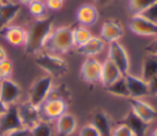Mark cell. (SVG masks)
Wrapping results in <instances>:
<instances>
[{
	"instance_id": "6da1fadb",
	"label": "cell",
	"mask_w": 157,
	"mask_h": 136,
	"mask_svg": "<svg viewBox=\"0 0 157 136\" xmlns=\"http://www.w3.org/2000/svg\"><path fill=\"white\" fill-rule=\"evenodd\" d=\"M53 31V22L49 17L36 20L27 31L25 53L28 55H37L43 50L44 43Z\"/></svg>"
},
{
	"instance_id": "7a4b0ae2",
	"label": "cell",
	"mask_w": 157,
	"mask_h": 136,
	"mask_svg": "<svg viewBox=\"0 0 157 136\" xmlns=\"http://www.w3.org/2000/svg\"><path fill=\"white\" fill-rule=\"evenodd\" d=\"M72 47V28L69 26H61L52 31L44 43L43 50H45L47 53L60 55L70 51Z\"/></svg>"
},
{
	"instance_id": "3957f363",
	"label": "cell",
	"mask_w": 157,
	"mask_h": 136,
	"mask_svg": "<svg viewBox=\"0 0 157 136\" xmlns=\"http://www.w3.org/2000/svg\"><path fill=\"white\" fill-rule=\"evenodd\" d=\"M34 62L47 72L48 76L53 77H60L67 71V64L66 61L56 54L40 51L37 55H34Z\"/></svg>"
},
{
	"instance_id": "277c9868",
	"label": "cell",
	"mask_w": 157,
	"mask_h": 136,
	"mask_svg": "<svg viewBox=\"0 0 157 136\" xmlns=\"http://www.w3.org/2000/svg\"><path fill=\"white\" fill-rule=\"evenodd\" d=\"M53 89V78L48 75L37 78L28 91V103L33 107L40 108Z\"/></svg>"
},
{
	"instance_id": "5b68a950",
	"label": "cell",
	"mask_w": 157,
	"mask_h": 136,
	"mask_svg": "<svg viewBox=\"0 0 157 136\" xmlns=\"http://www.w3.org/2000/svg\"><path fill=\"white\" fill-rule=\"evenodd\" d=\"M108 59L119 69L123 76L130 71V59L126 49L119 42H113L108 44Z\"/></svg>"
},
{
	"instance_id": "8992f818",
	"label": "cell",
	"mask_w": 157,
	"mask_h": 136,
	"mask_svg": "<svg viewBox=\"0 0 157 136\" xmlns=\"http://www.w3.org/2000/svg\"><path fill=\"white\" fill-rule=\"evenodd\" d=\"M129 105H130V110L139 116L142 121H145L146 124H151L156 120L157 118V109L151 105L150 103L145 102L144 99H139V98H129L128 99Z\"/></svg>"
},
{
	"instance_id": "52a82bcc",
	"label": "cell",
	"mask_w": 157,
	"mask_h": 136,
	"mask_svg": "<svg viewBox=\"0 0 157 136\" xmlns=\"http://www.w3.org/2000/svg\"><path fill=\"white\" fill-rule=\"evenodd\" d=\"M67 103L64 98H47L45 102L40 107V113L43 119L45 118L47 121L56 120L60 115L66 113Z\"/></svg>"
},
{
	"instance_id": "ba28073f",
	"label": "cell",
	"mask_w": 157,
	"mask_h": 136,
	"mask_svg": "<svg viewBox=\"0 0 157 136\" xmlns=\"http://www.w3.org/2000/svg\"><path fill=\"white\" fill-rule=\"evenodd\" d=\"M129 29L141 37H157V23H153L141 15H132L129 21Z\"/></svg>"
},
{
	"instance_id": "9c48e42d",
	"label": "cell",
	"mask_w": 157,
	"mask_h": 136,
	"mask_svg": "<svg viewBox=\"0 0 157 136\" xmlns=\"http://www.w3.org/2000/svg\"><path fill=\"white\" fill-rule=\"evenodd\" d=\"M25 127L20 116V111H18V105L13 104V105H9L7 110L5 111L4 115L0 116V132L1 135Z\"/></svg>"
},
{
	"instance_id": "30bf717a",
	"label": "cell",
	"mask_w": 157,
	"mask_h": 136,
	"mask_svg": "<svg viewBox=\"0 0 157 136\" xmlns=\"http://www.w3.org/2000/svg\"><path fill=\"white\" fill-rule=\"evenodd\" d=\"M22 88L17 82L11 78L0 81V99L6 105H13L21 98Z\"/></svg>"
},
{
	"instance_id": "8fae6325",
	"label": "cell",
	"mask_w": 157,
	"mask_h": 136,
	"mask_svg": "<svg viewBox=\"0 0 157 136\" xmlns=\"http://www.w3.org/2000/svg\"><path fill=\"white\" fill-rule=\"evenodd\" d=\"M102 71V62L98 61L96 58H86L81 64L80 76L87 83H96L99 82Z\"/></svg>"
},
{
	"instance_id": "7c38bea8",
	"label": "cell",
	"mask_w": 157,
	"mask_h": 136,
	"mask_svg": "<svg viewBox=\"0 0 157 136\" xmlns=\"http://www.w3.org/2000/svg\"><path fill=\"white\" fill-rule=\"evenodd\" d=\"M124 78H125V82H126V86H128L130 98L141 99V98L150 94L147 81H145L141 77H137L135 75H131V74H126L124 76Z\"/></svg>"
},
{
	"instance_id": "4fadbf2b",
	"label": "cell",
	"mask_w": 157,
	"mask_h": 136,
	"mask_svg": "<svg viewBox=\"0 0 157 136\" xmlns=\"http://www.w3.org/2000/svg\"><path fill=\"white\" fill-rule=\"evenodd\" d=\"M18 111H20V116H21V120H22V124L25 127L32 129L36 124H38L40 120H43L40 108L33 107L28 102L18 105Z\"/></svg>"
},
{
	"instance_id": "5bb4252c",
	"label": "cell",
	"mask_w": 157,
	"mask_h": 136,
	"mask_svg": "<svg viewBox=\"0 0 157 136\" xmlns=\"http://www.w3.org/2000/svg\"><path fill=\"white\" fill-rule=\"evenodd\" d=\"M98 17H99L98 10L92 4L80 5L76 10V20L80 26H83V27L93 26L97 23Z\"/></svg>"
},
{
	"instance_id": "9a60e30c",
	"label": "cell",
	"mask_w": 157,
	"mask_h": 136,
	"mask_svg": "<svg viewBox=\"0 0 157 136\" xmlns=\"http://www.w3.org/2000/svg\"><path fill=\"white\" fill-rule=\"evenodd\" d=\"M0 34L6 39L7 43L15 47H21L25 45L26 43V37H27V31L20 26H13L9 25L6 27L0 28Z\"/></svg>"
},
{
	"instance_id": "2e32d148",
	"label": "cell",
	"mask_w": 157,
	"mask_h": 136,
	"mask_svg": "<svg viewBox=\"0 0 157 136\" xmlns=\"http://www.w3.org/2000/svg\"><path fill=\"white\" fill-rule=\"evenodd\" d=\"M124 36V29L121 25L115 20H107L101 27V38L104 42L113 43L119 42V39Z\"/></svg>"
},
{
	"instance_id": "e0dca14e",
	"label": "cell",
	"mask_w": 157,
	"mask_h": 136,
	"mask_svg": "<svg viewBox=\"0 0 157 136\" xmlns=\"http://www.w3.org/2000/svg\"><path fill=\"white\" fill-rule=\"evenodd\" d=\"M77 129V120L75 115L64 113L55 120V131L59 136H71Z\"/></svg>"
},
{
	"instance_id": "ac0fdd59",
	"label": "cell",
	"mask_w": 157,
	"mask_h": 136,
	"mask_svg": "<svg viewBox=\"0 0 157 136\" xmlns=\"http://www.w3.org/2000/svg\"><path fill=\"white\" fill-rule=\"evenodd\" d=\"M104 48H105V42L101 37L92 36L87 43L78 47L76 50L78 54H81L86 58H96L98 54H101L104 50Z\"/></svg>"
},
{
	"instance_id": "d6986e66",
	"label": "cell",
	"mask_w": 157,
	"mask_h": 136,
	"mask_svg": "<svg viewBox=\"0 0 157 136\" xmlns=\"http://www.w3.org/2000/svg\"><path fill=\"white\" fill-rule=\"evenodd\" d=\"M91 124L97 129V131L99 132L101 136H112V131H113L114 126H113L110 116L105 111H103V110L96 111Z\"/></svg>"
},
{
	"instance_id": "ffe728a7",
	"label": "cell",
	"mask_w": 157,
	"mask_h": 136,
	"mask_svg": "<svg viewBox=\"0 0 157 136\" xmlns=\"http://www.w3.org/2000/svg\"><path fill=\"white\" fill-rule=\"evenodd\" d=\"M123 75L119 71V69L109 60L107 59L103 64H102V71H101V77H99V82L102 83V86L105 88L109 85H112L113 82H115L118 78H120Z\"/></svg>"
},
{
	"instance_id": "44dd1931",
	"label": "cell",
	"mask_w": 157,
	"mask_h": 136,
	"mask_svg": "<svg viewBox=\"0 0 157 136\" xmlns=\"http://www.w3.org/2000/svg\"><path fill=\"white\" fill-rule=\"evenodd\" d=\"M21 10L20 4L15 2H6V4H0V28L6 27L11 25L12 20L18 15Z\"/></svg>"
},
{
	"instance_id": "7402d4cb",
	"label": "cell",
	"mask_w": 157,
	"mask_h": 136,
	"mask_svg": "<svg viewBox=\"0 0 157 136\" xmlns=\"http://www.w3.org/2000/svg\"><path fill=\"white\" fill-rule=\"evenodd\" d=\"M156 76H157V55L152 53H147L142 60L141 78L148 82Z\"/></svg>"
},
{
	"instance_id": "603a6c76",
	"label": "cell",
	"mask_w": 157,
	"mask_h": 136,
	"mask_svg": "<svg viewBox=\"0 0 157 136\" xmlns=\"http://www.w3.org/2000/svg\"><path fill=\"white\" fill-rule=\"evenodd\" d=\"M123 123L130 127V130L134 132L135 136H145L146 135V131L148 129V124H146L145 121H142L131 110L125 115Z\"/></svg>"
},
{
	"instance_id": "cb8c5ba5",
	"label": "cell",
	"mask_w": 157,
	"mask_h": 136,
	"mask_svg": "<svg viewBox=\"0 0 157 136\" xmlns=\"http://www.w3.org/2000/svg\"><path fill=\"white\" fill-rule=\"evenodd\" d=\"M105 91L110 96H114V97H118V98H125V99H129L130 98V94H129L128 86H126V82H125L124 76H121L115 82H113L112 85H109L108 87H105Z\"/></svg>"
},
{
	"instance_id": "d4e9b609",
	"label": "cell",
	"mask_w": 157,
	"mask_h": 136,
	"mask_svg": "<svg viewBox=\"0 0 157 136\" xmlns=\"http://www.w3.org/2000/svg\"><path fill=\"white\" fill-rule=\"evenodd\" d=\"M91 37H92V33L87 27L78 25L77 27L72 28V42H74V47L76 48L87 43L91 39Z\"/></svg>"
},
{
	"instance_id": "484cf974",
	"label": "cell",
	"mask_w": 157,
	"mask_h": 136,
	"mask_svg": "<svg viewBox=\"0 0 157 136\" xmlns=\"http://www.w3.org/2000/svg\"><path fill=\"white\" fill-rule=\"evenodd\" d=\"M31 136H53V127L43 119L31 129Z\"/></svg>"
},
{
	"instance_id": "4316f807",
	"label": "cell",
	"mask_w": 157,
	"mask_h": 136,
	"mask_svg": "<svg viewBox=\"0 0 157 136\" xmlns=\"http://www.w3.org/2000/svg\"><path fill=\"white\" fill-rule=\"evenodd\" d=\"M28 11L36 20H39L45 16L47 6L43 0H34L28 5Z\"/></svg>"
},
{
	"instance_id": "83f0119b",
	"label": "cell",
	"mask_w": 157,
	"mask_h": 136,
	"mask_svg": "<svg viewBox=\"0 0 157 136\" xmlns=\"http://www.w3.org/2000/svg\"><path fill=\"white\" fill-rule=\"evenodd\" d=\"M157 0H129L128 6H129V10L132 12V15H137V13H141L144 10H146L148 6H151Z\"/></svg>"
},
{
	"instance_id": "f1b7e54d",
	"label": "cell",
	"mask_w": 157,
	"mask_h": 136,
	"mask_svg": "<svg viewBox=\"0 0 157 136\" xmlns=\"http://www.w3.org/2000/svg\"><path fill=\"white\" fill-rule=\"evenodd\" d=\"M13 72V64L10 59H5L0 61V81L10 78Z\"/></svg>"
},
{
	"instance_id": "f546056e",
	"label": "cell",
	"mask_w": 157,
	"mask_h": 136,
	"mask_svg": "<svg viewBox=\"0 0 157 136\" xmlns=\"http://www.w3.org/2000/svg\"><path fill=\"white\" fill-rule=\"evenodd\" d=\"M137 15H141L146 20H148L153 23H157V1L153 2L151 6H148L146 10H144L141 13H137Z\"/></svg>"
},
{
	"instance_id": "4dcf8cb0",
	"label": "cell",
	"mask_w": 157,
	"mask_h": 136,
	"mask_svg": "<svg viewBox=\"0 0 157 136\" xmlns=\"http://www.w3.org/2000/svg\"><path fill=\"white\" fill-rule=\"evenodd\" d=\"M112 136H135V135L128 125H125L124 123H120L113 127Z\"/></svg>"
},
{
	"instance_id": "1f68e13d",
	"label": "cell",
	"mask_w": 157,
	"mask_h": 136,
	"mask_svg": "<svg viewBox=\"0 0 157 136\" xmlns=\"http://www.w3.org/2000/svg\"><path fill=\"white\" fill-rule=\"evenodd\" d=\"M78 136H101L99 132L97 131V129L90 123V124H85L80 131H78Z\"/></svg>"
},
{
	"instance_id": "d6a6232c",
	"label": "cell",
	"mask_w": 157,
	"mask_h": 136,
	"mask_svg": "<svg viewBox=\"0 0 157 136\" xmlns=\"http://www.w3.org/2000/svg\"><path fill=\"white\" fill-rule=\"evenodd\" d=\"M44 4L52 11H60L64 6V0H44Z\"/></svg>"
},
{
	"instance_id": "836d02e7",
	"label": "cell",
	"mask_w": 157,
	"mask_h": 136,
	"mask_svg": "<svg viewBox=\"0 0 157 136\" xmlns=\"http://www.w3.org/2000/svg\"><path fill=\"white\" fill-rule=\"evenodd\" d=\"M2 136H31V129H28V127H21V129H17V130L6 132Z\"/></svg>"
},
{
	"instance_id": "e575fe53",
	"label": "cell",
	"mask_w": 157,
	"mask_h": 136,
	"mask_svg": "<svg viewBox=\"0 0 157 136\" xmlns=\"http://www.w3.org/2000/svg\"><path fill=\"white\" fill-rule=\"evenodd\" d=\"M147 83H148L150 94H151V96H157V76L153 77L152 80H150Z\"/></svg>"
},
{
	"instance_id": "d590c367",
	"label": "cell",
	"mask_w": 157,
	"mask_h": 136,
	"mask_svg": "<svg viewBox=\"0 0 157 136\" xmlns=\"http://www.w3.org/2000/svg\"><path fill=\"white\" fill-rule=\"evenodd\" d=\"M145 50H146L147 53H152V54H156V55H157V37H156V39H155L153 42H151V43L145 48Z\"/></svg>"
},
{
	"instance_id": "8d00e7d4",
	"label": "cell",
	"mask_w": 157,
	"mask_h": 136,
	"mask_svg": "<svg viewBox=\"0 0 157 136\" xmlns=\"http://www.w3.org/2000/svg\"><path fill=\"white\" fill-rule=\"evenodd\" d=\"M7 108H9V105H6V104L0 99V116L5 114V111L7 110Z\"/></svg>"
},
{
	"instance_id": "74e56055",
	"label": "cell",
	"mask_w": 157,
	"mask_h": 136,
	"mask_svg": "<svg viewBox=\"0 0 157 136\" xmlns=\"http://www.w3.org/2000/svg\"><path fill=\"white\" fill-rule=\"evenodd\" d=\"M5 59H7V54H6L5 49L0 45V61H2V60H5Z\"/></svg>"
},
{
	"instance_id": "f35d334b",
	"label": "cell",
	"mask_w": 157,
	"mask_h": 136,
	"mask_svg": "<svg viewBox=\"0 0 157 136\" xmlns=\"http://www.w3.org/2000/svg\"><path fill=\"white\" fill-rule=\"evenodd\" d=\"M94 1H96L98 5H102V6H104V5H108V4H109L112 0H94Z\"/></svg>"
},
{
	"instance_id": "ab89813d",
	"label": "cell",
	"mask_w": 157,
	"mask_h": 136,
	"mask_svg": "<svg viewBox=\"0 0 157 136\" xmlns=\"http://www.w3.org/2000/svg\"><path fill=\"white\" fill-rule=\"evenodd\" d=\"M32 1H34V0H18V2H20V5H26V6H28Z\"/></svg>"
},
{
	"instance_id": "60d3db41",
	"label": "cell",
	"mask_w": 157,
	"mask_h": 136,
	"mask_svg": "<svg viewBox=\"0 0 157 136\" xmlns=\"http://www.w3.org/2000/svg\"><path fill=\"white\" fill-rule=\"evenodd\" d=\"M151 136H157V127H155V129H153V131H152Z\"/></svg>"
},
{
	"instance_id": "b9f144b4",
	"label": "cell",
	"mask_w": 157,
	"mask_h": 136,
	"mask_svg": "<svg viewBox=\"0 0 157 136\" xmlns=\"http://www.w3.org/2000/svg\"><path fill=\"white\" fill-rule=\"evenodd\" d=\"M6 2H11V0H0V4H6Z\"/></svg>"
},
{
	"instance_id": "7bdbcfd3",
	"label": "cell",
	"mask_w": 157,
	"mask_h": 136,
	"mask_svg": "<svg viewBox=\"0 0 157 136\" xmlns=\"http://www.w3.org/2000/svg\"><path fill=\"white\" fill-rule=\"evenodd\" d=\"M0 136H2V135H1V132H0Z\"/></svg>"
}]
</instances>
